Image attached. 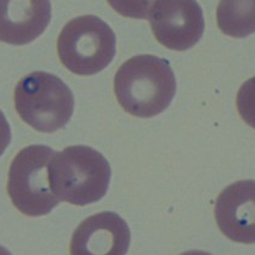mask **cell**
I'll return each instance as SVG.
<instances>
[{
    "label": "cell",
    "mask_w": 255,
    "mask_h": 255,
    "mask_svg": "<svg viewBox=\"0 0 255 255\" xmlns=\"http://www.w3.org/2000/svg\"><path fill=\"white\" fill-rule=\"evenodd\" d=\"M115 32L94 15L73 18L63 27L57 39V54L68 71L93 76L112 62L117 49Z\"/></svg>",
    "instance_id": "cell-4"
},
{
    "label": "cell",
    "mask_w": 255,
    "mask_h": 255,
    "mask_svg": "<svg viewBox=\"0 0 255 255\" xmlns=\"http://www.w3.org/2000/svg\"><path fill=\"white\" fill-rule=\"evenodd\" d=\"M176 93V79L167 60L137 55L126 61L115 77L118 104L138 118L156 117L170 106Z\"/></svg>",
    "instance_id": "cell-1"
},
{
    "label": "cell",
    "mask_w": 255,
    "mask_h": 255,
    "mask_svg": "<svg viewBox=\"0 0 255 255\" xmlns=\"http://www.w3.org/2000/svg\"><path fill=\"white\" fill-rule=\"evenodd\" d=\"M55 153L49 146L32 145L13 158L7 175V193L22 214L43 216L59 204L49 179V165Z\"/></svg>",
    "instance_id": "cell-5"
},
{
    "label": "cell",
    "mask_w": 255,
    "mask_h": 255,
    "mask_svg": "<svg viewBox=\"0 0 255 255\" xmlns=\"http://www.w3.org/2000/svg\"><path fill=\"white\" fill-rule=\"evenodd\" d=\"M236 104L246 124L255 129V77L243 83L237 93Z\"/></svg>",
    "instance_id": "cell-11"
},
{
    "label": "cell",
    "mask_w": 255,
    "mask_h": 255,
    "mask_svg": "<svg viewBox=\"0 0 255 255\" xmlns=\"http://www.w3.org/2000/svg\"><path fill=\"white\" fill-rule=\"evenodd\" d=\"M216 21L224 34L246 38L255 33V0H220Z\"/></svg>",
    "instance_id": "cell-10"
},
{
    "label": "cell",
    "mask_w": 255,
    "mask_h": 255,
    "mask_svg": "<svg viewBox=\"0 0 255 255\" xmlns=\"http://www.w3.org/2000/svg\"><path fill=\"white\" fill-rule=\"evenodd\" d=\"M214 215L219 229L237 243H255V180L227 186L216 198Z\"/></svg>",
    "instance_id": "cell-8"
},
{
    "label": "cell",
    "mask_w": 255,
    "mask_h": 255,
    "mask_svg": "<svg viewBox=\"0 0 255 255\" xmlns=\"http://www.w3.org/2000/svg\"><path fill=\"white\" fill-rule=\"evenodd\" d=\"M180 255H213V254L207 253V252H203V251H190V252H185V253Z\"/></svg>",
    "instance_id": "cell-14"
},
{
    "label": "cell",
    "mask_w": 255,
    "mask_h": 255,
    "mask_svg": "<svg viewBox=\"0 0 255 255\" xmlns=\"http://www.w3.org/2000/svg\"><path fill=\"white\" fill-rule=\"evenodd\" d=\"M0 255H12V254H11L10 252L5 248V247L0 246Z\"/></svg>",
    "instance_id": "cell-15"
},
{
    "label": "cell",
    "mask_w": 255,
    "mask_h": 255,
    "mask_svg": "<svg viewBox=\"0 0 255 255\" xmlns=\"http://www.w3.org/2000/svg\"><path fill=\"white\" fill-rule=\"evenodd\" d=\"M15 108L22 121L40 132H54L71 121L74 96L63 80L48 72H32L15 88Z\"/></svg>",
    "instance_id": "cell-3"
},
{
    "label": "cell",
    "mask_w": 255,
    "mask_h": 255,
    "mask_svg": "<svg viewBox=\"0 0 255 255\" xmlns=\"http://www.w3.org/2000/svg\"><path fill=\"white\" fill-rule=\"evenodd\" d=\"M51 20L50 0H0V41L24 45L40 37Z\"/></svg>",
    "instance_id": "cell-9"
},
{
    "label": "cell",
    "mask_w": 255,
    "mask_h": 255,
    "mask_svg": "<svg viewBox=\"0 0 255 255\" xmlns=\"http://www.w3.org/2000/svg\"><path fill=\"white\" fill-rule=\"evenodd\" d=\"M149 22L156 39L175 51L195 46L204 32L203 10L196 0H156Z\"/></svg>",
    "instance_id": "cell-6"
},
{
    "label": "cell",
    "mask_w": 255,
    "mask_h": 255,
    "mask_svg": "<svg viewBox=\"0 0 255 255\" xmlns=\"http://www.w3.org/2000/svg\"><path fill=\"white\" fill-rule=\"evenodd\" d=\"M11 142V129L10 124L7 122L6 117L2 113V111H0V157L2 156V153L5 152V149L9 147Z\"/></svg>",
    "instance_id": "cell-13"
},
{
    "label": "cell",
    "mask_w": 255,
    "mask_h": 255,
    "mask_svg": "<svg viewBox=\"0 0 255 255\" xmlns=\"http://www.w3.org/2000/svg\"><path fill=\"white\" fill-rule=\"evenodd\" d=\"M107 1L113 10L124 17L148 20L152 6L156 0H107Z\"/></svg>",
    "instance_id": "cell-12"
},
{
    "label": "cell",
    "mask_w": 255,
    "mask_h": 255,
    "mask_svg": "<svg viewBox=\"0 0 255 255\" xmlns=\"http://www.w3.org/2000/svg\"><path fill=\"white\" fill-rule=\"evenodd\" d=\"M52 192L62 202L84 207L106 196L111 180L108 160L89 146L56 152L49 165Z\"/></svg>",
    "instance_id": "cell-2"
},
{
    "label": "cell",
    "mask_w": 255,
    "mask_h": 255,
    "mask_svg": "<svg viewBox=\"0 0 255 255\" xmlns=\"http://www.w3.org/2000/svg\"><path fill=\"white\" fill-rule=\"evenodd\" d=\"M130 230L117 213L101 212L85 219L71 240V255H126Z\"/></svg>",
    "instance_id": "cell-7"
}]
</instances>
